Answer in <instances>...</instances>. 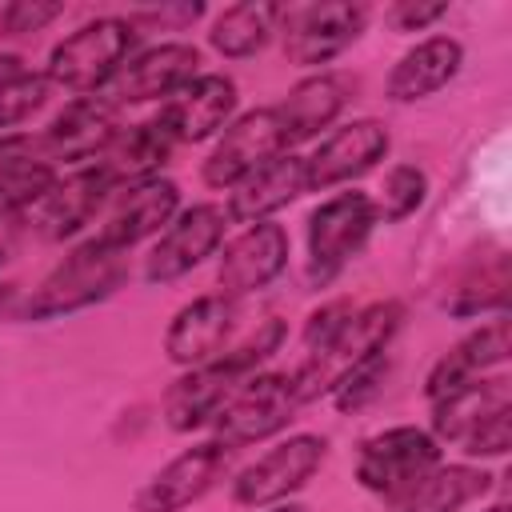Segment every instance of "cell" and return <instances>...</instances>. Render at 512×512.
<instances>
[{
	"mask_svg": "<svg viewBox=\"0 0 512 512\" xmlns=\"http://www.w3.org/2000/svg\"><path fill=\"white\" fill-rule=\"evenodd\" d=\"M228 236V216L220 204H192L172 216V224L156 236L152 252L144 256V280L148 284H172L200 268Z\"/></svg>",
	"mask_w": 512,
	"mask_h": 512,
	"instance_id": "7c38bea8",
	"label": "cell"
},
{
	"mask_svg": "<svg viewBox=\"0 0 512 512\" xmlns=\"http://www.w3.org/2000/svg\"><path fill=\"white\" fill-rule=\"evenodd\" d=\"M192 76H200V52L192 44L168 40L156 48L136 52L116 80L104 88V96L124 108V104H144V100H160V96H176Z\"/></svg>",
	"mask_w": 512,
	"mask_h": 512,
	"instance_id": "d6986e66",
	"label": "cell"
},
{
	"mask_svg": "<svg viewBox=\"0 0 512 512\" xmlns=\"http://www.w3.org/2000/svg\"><path fill=\"white\" fill-rule=\"evenodd\" d=\"M48 92H52V84H48L44 72H28V68H24V72L0 80V132L16 128V124H24L32 112H40L44 100H48Z\"/></svg>",
	"mask_w": 512,
	"mask_h": 512,
	"instance_id": "f546056e",
	"label": "cell"
},
{
	"mask_svg": "<svg viewBox=\"0 0 512 512\" xmlns=\"http://www.w3.org/2000/svg\"><path fill=\"white\" fill-rule=\"evenodd\" d=\"M16 72H24L20 60H16V56H0V80H8V76H16Z\"/></svg>",
	"mask_w": 512,
	"mask_h": 512,
	"instance_id": "8d00e7d4",
	"label": "cell"
},
{
	"mask_svg": "<svg viewBox=\"0 0 512 512\" xmlns=\"http://www.w3.org/2000/svg\"><path fill=\"white\" fill-rule=\"evenodd\" d=\"M236 320H240V304L232 296L208 292L188 300L164 332V352L176 368H200L220 360L232 344H236Z\"/></svg>",
	"mask_w": 512,
	"mask_h": 512,
	"instance_id": "4fadbf2b",
	"label": "cell"
},
{
	"mask_svg": "<svg viewBox=\"0 0 512 512\" xmlns=\"http://www.w3.org/2000/svg\"><path fill=\"white\" fill-rule=\"evenodd\" d=\"M308 192V172H304V156H276L272 164H264L260 172H252L248 180H240L228 196V224H260L272 220V212L288 208L296 196Z\"/></svg>",
	"mask_w": 512,
	"mask_h": 512,
	"instance_id": "cb8c5ba5",
	"label": "cell"
},
{
	"mask_svg": "<svg viewBox=\"0 0 512 512\" xmlns=\"http://www.w3.org/2000/svg\"><path fill=\"white\" fill-rule=\"evenodd\" d=\"M440 444L452 440L472 460H492L512 448V400L504 380H468L432 400V428Z\"/></svg>",
	"mask_w": 512,
	"mask_h": 512,
	"instance_id": "277c9868",
	"label": "cell"
},
{
	"mask_svg": "<svg viewBox=\"0 0 512 512\" xmlns=\"http://www.w3.org/2000/svg\"><path fill=\"white\" fill-rule=\"evenodd\" d=\"M260 512H308L304 504H292V500H284V504H272V508H260Z\"/></svg>",
	"mask_w": 512,
	"mask_h": 512,
	"instance_id": "74e56055",
	"label": "cell"
},
{
	"mask_svg": "<svg viewBox=\"0 0 512 512\" xmlns=\"http://www.w3.org/2000/svg\"><path fill=\"white\" fill-rule=\"evenodd\" d=\"M388 368H392V360H388V352H380V356H372V360H364L360 368H352L336 388H332V400H336V408L340 412H348V408H364L380 388H384V376H388Z\"/></svg>",
	"mask_w": 512,
	"mask_h": 512,
	"instance_id": "4dcf8cb0",
	"label": "cell"
},
{
	"mask_svg": "<svg viewBox=\"0 0 512 512\" xmlns=\"http://www.w3.org/2000/svg\"><path fill=\"white\" fill-rule=\"evenodd\" d=\"M284 152H288V136L276 116V104L252 108V112L232 116V124L220 132V140L212 144V152L200 164V180L208 188L232 192L240 180H248L252 172H260L264 164H272Z\"/></svg>",
	"mask_w": 512,
	"mask_h": 512,
	"instance_id": "30bf717a",
	"label": "cell"
},
{
	"mask_svg": "<svg viewBox=\"0 0 512 512\" xmlns=\"http://www.w3.org/2000/svg\"><path fill=\"white\" fill-rule=\"evenodd\" d=\"M484 512H508V504H492V508H484Z\"/></svg>",
	"mask_w": 512,
	"mask_h": 512,
	"instance_id": "f35d334b",
	"label": "cell"
},
{
	"mask_svg": "<svg viewBox=\"0 0 512 512\" xmlns=\"http://www.w3.org/2000/svg\"><path fill=\"white\" fill-rule=\"evenodd\" d=\"M232 468V448L220 440H200L184 452H176L168 464H160L140 492L132 496L136 512H184L200 504Z\"/></svg>",
	"mask_w": 512,
	"mask_h": 512,
	"instance_id": "8fae6325",
	"label": "cell"
},
{
	"mask_svg": "<svg viewBox=\"0 0 512 512\" xmlns=\"http://www.w3.org/2000/svg\"><path fill=\"white\" fill-rule=\"evenodd\" d=\"M400 324H404V304L400 300H376V304H364V308H348V316L316 348L304 352V364L292 368L300 400L308 404L316 396H328L352 368L388 352Z\"/></svg>",
	"mask_w": 512,
	"mask_h": 512,
	"instance_id": "6da1fadb",
	"label": "cell"
},
{
	"mask_svg": "<svg viewBox=\"0 0 512 512\" xmlns=\"http://www.w3.org/2000/svg\"><path fill=\"white\" fill-rule=\"evenodd\" d=\"M128 252H116V248H104L100 240H84L76 244L32 292L28 300L20 304V316L24 320H60V316H72V312H84L100 300H108L124 276H128Z\"/></svg>",
	"mask_w": 512,
	"mask_h": 512,
	"instance_id": "7a4b0ae2",
	"label": "cell"
},
{
	"mask_svg": "<svg viewBox=\"0 0 512 512\" xmlns=\"http://www.w3.org/2000/svg\"><path fill=\"white\" fill-rule=\"evenodd\" d=\"M248 380V372L232 368L228 360H212L200 368H184L164 392V424L172 432H196L216 420V412L228 404V396Z\"/></svg>",
	"mask_w": 512,
	"mask_h": 512,
	"instance_id": "44dd1931",
	"label": "cell"
},
{
	"mask_svg": "<svg viewBox=\"0 0 512 512\" xmlns=\"http://www.w3.org/2000/svg\"><path fill=\"white\" fill-rule=\"evenodd\" d=\"M204 16V4H160V8H132L124 20L140 28H188Z\"/></svg>",
	"mask_w": 512,
	"mask_h": 512,
	"instance_id": "d6a6232c",
	"label": "cell"
},
{
	"mask_svg": "<svg viewBox=\"0 0 512 512\" xmlns=\"http://www.w3.org/2000/svg\"><path fill=\"white\" fill-rule=\"evenodd\" d=\"M20 232H24V212L0 208V268L12 260V252L20 244Z\"/></svg>",
	"mask_w": 512,
	"mask_h": 512,
	"instance_id": "e575fe53",
	"label": "cell"
},
{
	"mask_svg": "<svg viewBox=\"0 0 512 512\" xmlns=\"http://www.w3.org/2000/svg\"><path fill=\"white\" fill-rule=\"evenodd\" d=\"M236 80L224 72H200L192 76L176 96H168V104L160 108V120L168 124V132L176 136V144H200L220 136L232 116H236Z\"/></svg>",
	"mask_w": 512,
	"mask_h": 512,
	"instance_id": "ffe728a7",
	"label": "cell"
},
{
	"mask_svg": "<svg viewBox=\"0 0 512 512\" xmlns=\"http://www.w3.org/2000/svg\"><path fill=\"white\" fill-rule=\"evenodd\" d=\"M464 64V44L448 32H436V36H424L416 40L388 72V100L392 104H416V100H428L436 96L440 88H448L456 80Z\"/></svg>",
	"mask_w": 512,
	"mask_h": 512,
	"instance_id": "603a6c76",
	"label": "cell"
},
{
	"mask_svg": "<svg viewBox=\"0 0 512 512\" xmlns=\"http://www.w3.org/2000/svg\"><path fill=\"white\" fill-rule=\"evenodd\" d=\"M172 148H176V136L168 132V124L160 116H152V120L120 128L116 140L96 160V168L112 180V188H128V184L160 176V168L172 156Z\"/></svg>",
	"mask_w": 512,
	"mask_h": 512,
	"instance_id": "d4e9b609",
	"label": "cell"
},
{
	"mask_svg": "<svg viewBox=\"0 0 512 512\" xmlns=\"http://www.w3.org/2000/svg\"><path fill=\"white\" fill-rule=\"evenodd\" d=\"M344 104H348V80L344 76L312 72V76L296 80L288 88V96L276 104V116H280L284 136H288V148L320 136L324 128H332L336 116L344 112Z\"/></svg>",
	"mask_w": 512,
	"mask_h": 512,
	"instance_id": "484cf974",
	"label": "cell"
},
{
	"mask_svg": "<svg viewBox=\"0 0 512 512\" xmlns=\"http://www.w3.org/2000/svg\"><path fill=\"white\" fill-rule=\"evenodd\" d=\"M424 200H428V176H424V168L396 164L384 176V188H380V200H376V216L384 224H400V220L416 216L424 208Z\"/></svg>",
	"mask_w": 512,
	"mask_h": 512,
	"instance_id": "f1b7e54d",
	"label": "cell"
},
{
	"mask_svg": "<svg viewBox=\"0 0 512 512\" xmlns=\"http://www.w3.org/2000/svg\"><path fill=\"white\" fill-rule=\"evenodd\" d=\"M508 352H512V324H508L504 312H496L488 324H480V328H472L468 336H460V340L428 368V380H424L428 404L440 400L444 392L468 384V380H480L488 368L504 364Z\"/></svg>",
	"mask_w": 512,
	"mask_h": 512,
	"instance_id": "7402d4cb",
	"label": "cell"
},
{
	"mask_svg": "<svg viewBox=\"0 0 512 512\" xmlns=\"http://www.w3.org/2000/svg\"><path fill=\"white\" fill-rule=\"evenodd\" d=\"M120 132V108L100 92V96H76L64 104V112H56L40 136V156L64 160L72 168L96 164L104 156V148L116 140Z\"/></svg>",
	"mask_w": 512,
	"mask_h": 512,
	"instance_id": "5bb4252c",
	"label": "cell"
},
{
	"mask_svg": "<svg viewBox=\"0 0 512 512\" xmlns=\"http://www.w3.org/2000/svg\"><path fill=\"white\" fill-rule=\"evenodd\" d=\"M288 252H292V240H288L284 224H276V220L244 224V232H236L232 240L220 244V264H216L220 296L240 300V296L268 288L288 268Z\"/></svg>",
	"mask_w": 512,
	"mask_h": 512,
	"instance_id": "9a60e30c",
	"label": "cell"
},
{
	"mask_svg": "<svg viewBox=\"0 0 512 512\" xmlns=\"http://www.w3.org/2000/svg\"><path fill=\"white\" fill-rule=\"evenodd\" d=\"M448 16V4L440 0V4H424V0H400V4H392L388 12H384V20L396 28V32H424V28H432L436 20H444Z\"/></svg>",
	"mask_w": 512,
	"mask_h": 512,
	"instance_id": "836d02e7",
	"label": "cell"
},
{
	"mask_svg": "<svg viewBox=\"0 0 512 512\" xmlns=\"http://www.w3.org/2000/svg\"><path fill=\"white\" fill-rule=\"evenodd\" d=\"M300 408H304V400H300L292 372H252L228 396V404L216 412V420H212L216 436L212 440L228 444L232 452L260 444V440H272L276 432L288 428V420Z\"/></svg>",
	"mask_w": 512,
	"mask_h": 512,
	"instance_id": "52a82bcc",
	"label": "cell"
},
{
	"mask_svg": "<svg viewBox=\"0 0 512 512\" xmlns=\"http://www.w3.org/2000/svg\"><path fill=\"white\" fill-rule=\"evenodd\" d=\"M380 224L368 192H336L308 212V284H332Z\"/></svg>",
	"mask_w": 512,
	"mask_h": 512,
	"instance_id": "8992f818",
	"label": "cell"
},
{
	"mask_svg": "<svg viewBox=\"0 0 512 512\" xmlns=\"http://www.w3.org/2000/svg\"><path fill=\"white\" fill-rule=\"evenodd\" d=\"M392 148V136L380 120L364 116V120H348L340 128H332L316 152L304 160L308 172V192H328L336 184H352L364 172H372Z\"/></svg>",
	"mask_w": 512,
	"mask_h": 512,
	"instance_id": "2e32d148",
	"label": "cell"
},
{
	"mask_svg": "<svg viewBox=\"0 0 512 512\" xmlns=\"http://www.w3.org/2000/svg\"><path fill=\"white\" fill-rule=\"evenodd\" d=\"M16 312H20L16 308V284H0V320H8Z\"/></svg>",
	"mask_w": 512,
	"mask_h": 512,
	"instance_id": "d590c367",
	"label": "cell"
},
{
	"mask_svg": "<svg viewBox=\"0 0 512 512\" xmlns=\"http://www.w3.org/2000/svg\"><path fill=\"white\" fill-rule=\"evenodd\" d=\"M56 16H64V4H40V0H12L0 8V28L4 32H40L44 24H52Z\"/></svg>",
	"mask_w": 512,
	"mask_h": 512,
	"instance_id": "1f68e13d",
	"label": "cell"
},
{
	"mask_svg": "<svg viewBox=\"0 0 512 512\" xmlns=\"http://www.w3.org/2000/svg\"><path fill=\"white\" fill-rule=\"evenodd\" d=\"M444 464V448L428 428L392 424L372 432L356 452V480L364 492L380 496L388 508L400 504L432 468Z\"/></svg>",
	"mask_w": 512,
	"mask_h": 512,
	"instance_id": "5b68a950",
	"label": "cell"
},
{
	"mask_svg": "<svg viewBox=\"0 0 512 512\" xmlns=\"http://www.w3.org/2000/svg\"><path fill=\"white\" fill-rule=\"evenodd\" d=\"M492 488V476L476 464H440L432 468L392 512H460Z\"/></svg>",
	"mask_w": 512,
	"mask_h": 512,
	"instance_id": "83f0119b",
	"label": "cell"
},
{
	"mask_svg": "<svg viewBox=\"0 0 512 512\" xmlns=\"http://www.w3.org/2000/svg\"><path fill=\"white\" fill-rule=\"evenodd\" d=\"M328 456V440L316 432H296L276 440L264 456H256L248 468L236 472L232 480V504L240 508H272L292 500V492H300L324 464Z\"/></svg>",
	"mask_w": 512,
	"mask_h": 512,
	"instance_id": "ba28073f",
	"label": "cell"
},
{
	"mask_svg": "<svg viewBox=\"0 0 512 512\" xmlns=\"http://www.w3.org/2000/svg\"><path fill=\"white\" fill-rule=\"evenodd\" d=\"M176 212H180L176 180L152 176V180H140V184H128V188H116V200L108 204V212H104V220H100L92 240H100L104 248L128 252L140 240L160 236L172 224Z\"/></svg>",
	"mask_w": 512,
	"mask_h": 512,
	"instance_id": "e0dca14e",
	"label": "cell"
},
{
	"mask_svg": "<svg viewBox=\"0 0 512 512\" xmlns=\"http://www.w3.org/2000/svg\"><path fill=\"white\" fill-rule=\"evenodd\" d=\"M140 32L124 16H96L68 32L52 52H48V84L64 88L72 96H100L116 72L136 56Z\"/></svg>",
	"mask_w": 512,
	"mask_h": 512,
	"instance_id": "3957f363",
	"label": "cell"
},
{
	"mask_svg": "<svg viewBox=\"0 0 512 512\" xmlns=\"http://www.w3.org/2000/svg\"><path fill=\"white\" fill-rule=\"evenodd\" d=\"M368 4L332 0V4H288L280 8L284 56L296 68H324L344 48H352L368 24Z\"/></svg>",
	"mask_w": 512,
	"mask_h": 512,
	"instance_id": "9c48e42d",
	"label": "cell"
},
{
	"mask_svg": "<svg viewBox=\"0 0 512 512\" xmlns=\"http://www.w3.org/2000/svg\"><path fill=\"white\" fill-rule=\"evenodd\" d=\"M112 192H116L112 180L96 164H84V168H72L68 176H56V184L24 216L44 240H68L84 224H92V216L108 204Z\"/></svg>",
	"mask_w": 512,
	"mask_h": 512,
	"instance_id": "ac0fdd59",
	"label": "cell"
},
{
	"mask_svg": "<svg viewBox=\"0 0 512 512\" xmlns=\"http://www.w3.org/2000/svg\"><path fill=\"white\" fill-rule=\"evenodd\" d=\"M280 28V4H268V0H240V4H228L212 28H208V44L224 56V60H248L256 52L268 48V40L276 36Z\"/></svg>",
	"mask_w": 512,
	"mask_h": 512,
	"instance_id": "4316f807",
	"label": "cell"
}]
</instances>
